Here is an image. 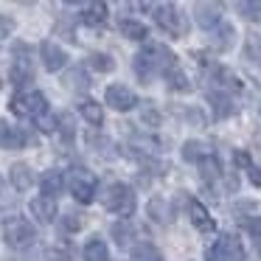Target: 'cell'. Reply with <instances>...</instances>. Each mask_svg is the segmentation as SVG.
<instances>
[{"label":"cell","instance_id":"2e32d148","mask_svg":"<svg viewBox=\"0 0 261 261\" xmlns=\"http://www.w3.org/2000/svg\"><path fill=\"white\" fill-rule=\"evenodd\" d=\"M9 180H12V186L17 188V191H29L31 182H34V171H31L29 163H14L12 169H9Z\"/></svg>","mask_w":261,"mask_h":261},{"label":"cell","instance_id":"7bdbcfd3","mask_svg":"<svg viewBox=\"0 0 261 261\" xmlns=\"http://www.w3.org/2000/svg\"><path fill=\"white\" fill-rule=\"evenodd\" d=\"M0 87H3V82H0Z\"/></svg>","mask_w":261,"mask_h":261},{"label":"cell","instance_id":"74e56055","mask_svg":"<svg viewBox=\"0 0 261 261\" xmlns=\"http://www.w3.org/2000/svg\"><path fill=\"white\" fill-rule=\"evenodd\" d=\"M14 31V20L6 17V14H0V37H9Z\"/></svg>","mask_w":261,"mask_h":261},{"label":"cell","instance_id":"ac0fdd59","mask_svg":"<svg viewBox=\"0 0 261 261\" xmlns=\"http://www.w3.org/2000/svg\"><path fill=\"white\" fill-rule=\"evenodd\" d=\"M107 14H110V9H107V3H85L82 6V23H87V25H98V23H104L107 20Z\"/></svg>","mask_w":261,"mask_h":261},{"label":"cell","instance_id":"8d00e7d4","mask_svg":"<svg viewBox=\"0 0 261 261\" xmlns=\"http://www.w3.org/2000/svg\"><path fill=\"white\" fill-rule=\"evenodd\" d=\"M37 126H40V132H54V129H57V118L42 115V118H37Z\"/></svg>","mask_w":261,"mask_h":261},{"label":"cell","instance_id":"d6a6232c","mask_svg":"<svg viewBox=\"0 0 261 261\" xmlns=\"http://www.w3.org/2000/svg\"><path fill=\"white\" fill-rule=\"evenodd\" d=\"M199 169H202V177H205V180H214V177H219V160L211 154V158H205L202 163H199Z\"/></svg>","mask_w":261,"mask_h":261},{"label":"cell","instance_id":"44dd1931","mask_svg":"<svg viewBox=\"0 0 261 261\" xmlns=\"http://www.w3.org/2000/svg\"><path fill=\"white\" fill-rule=\"evenodd\" d=\"M85 261H110V250L104 244V239L93 236L90 242L85 244Z\"/></svg>","mask_w":261,"mask_h":261},{"label":"cell","instance_id":"f35d334b","mask_svg":"<svg viewBox=\"0 0 261 261\" xmlns=\"http://www.w3.org/2000/svg\"><path fill=\"white\" fill-rule=\"evenodd\" d=\"M233 163H236V166H244V169H250V154H247V152H236V154H233Z\"/></svg>","mask_w":261,"mask_h":261},{"label":"cell","instance_id":"d590c367","mask_svg":"<svg viewBox=\"0 0 261 261\" xmlns=\"http://www.w3.org/2000/svg\"><path fill=\"white\" fill-rule=\"evenodd\" d=\"M141 118L146 121L149 126H160V113H158V110H154V107H143Z\"/></svg>","mask_w":261,"mask_h":261},{"label":"cell","instance_id":"60d3db41","mask_svg":"<svg viewBox=\"0 0 261 261\" xmlns=\"http://www.w3.org/2000/svg\"><path fill=\"white\" fill-rule=\"evenodd\" d=\"M42 261H65V255L59 253V250H45V255H42Z\"/></svg>","mask_w":261,"mask_h":261},{"label":"cell","instance_id":"f1b7e54d","mask_svg":"<svg viewBox=\"0 0 261 261\" xmlns=\"http://www.w3.org/2000/svg\"><path fill=\"white\" fill-rule=\"evenodd\" d=\"M57 129L62 132V138L65 141H73V135H76V121H73V115L70 113H62L57 118Z\"/></svg>","mask_w":261,"mask_h":261},{"label":"cell","instance_id":"ffe728a7","mask_svg":"<svg viewBox=\"0 0 261 261\" xmlns=\"http://www.w3.org/2000/svg\"><path fill=\"white\" fill-rule=\"evenodd\" d=\"M211 149L205 146V143H199V141H186L182 143V158L188 160V163H202L205 158H211Z\"/></svg>","mask_w":261,"mask_h":261},{"label":"cell","instance_id":"f546056e","mask_svg":"<svg viewBox=\"0 0 261 261\" xmlns=\"http://www.w3.org/2000/svg\"><path fill=\"white\" fill-rule=\"evenodd\" d=\"M166 79H169V87H171V90H177V93H188V90H191V85H188V76L182 73L180 68L171 70V73L166 76Z\"/></svg>","mask_w":261,"mask_h":261},{"label":"cell","instance_id":"277c9868","mask_svg":"<svg viewBox=\"0 0 261 261\" xmlns=\"http://www.w3.org/2000/svg\"><path fill=\"white\" fill-rule=\"evenodd\" d=\"M9 110L14 115H23V118H42L48 115V98L40 90H29V93H17V96L9 101Z\"/></svg>","mask_w":261,"mask_h":261},{"label":"cell","instance_id":"ba28073f","mask_svg":"<svg viewBox=\"0 0 261 261\" xmlns=\"http://www.w3.org/2000/svg\"><path fill=\"white\" fill-rule=\"evenodd\" d=\"M14 54H17V59H14L12 70H9V79H12V85L17 87V90H23L25 85L34 82V68H31V59H29V45L17 42V45H14Z\"/></svg>","mask_w":261,"mask_h":261},{"label":"cell","instance_id":"8fae6325","mask_svg":"<svg viewBox=\"0 0 261 261\" xmlns=\"http://www.w3.org/2000/svg\"><path fill=\"white\" fill-rule=\"evenodd\" d=\"M222 20V6L219 3H194V23L202 29H216Z\"/></svg>","mask_w":261,"mask_h":261},{"label":"cell","instance_id":"6da1fadb","mask_svg":"<svg viewBox=\"0 0 261 261\" xmlns=\"http://www.w3.org/2000/svg\"><path fill=\"white\" fill-rule=\"evenodd\" d=\"M135 70H138V76L149 85L158 73L169 76L171 70H177V57L166 45H160V42H149V45L135 57Z\"/></svg>","mask_w":261,"mask_h":261},{"label":"cell","instance_id":"7c38bea8","mask_svg":"<svg viewBox=\"0 0 261 261\" xmlns=\"http://www.w3.org/2000/svg\"><path fill=\"white\" fill-rule=\"evenodd\" d=\"M29 211L40 225H51L57 219V199H48V197H34L29 202Z\"/></svg>","mask_w":261,"mask_h":261},{"label":"cell","instance_id":"8992f818","mask_svg":"<svg viewBox=\"0 0 261 261\" xmlns=\"http://www.w3.org/2000/svg\"><path fill=\"white\" fill-rule=\"evenodd\" d=\"M68 188H70V194H73L76 202L90 205L93 199H96L98 182H96V177H93L87 169H73V171H70V177H68Z\"/></svg>","mask_w":261,"mask_h":261},{"label":"cell","instance_id":"603a6c76","mask_svg":"<svg viewBox=\"0 0 261 261\" xmlns=\"http://www.w3.org/2000/svg\"><path fill=\"white\" fill-rule=\"evenodd\" d=\"M233 25H227V23H219L214 29V48L216 51H227V48H233Z\"/></svg>","mask_w":261,"mask_h":261},{"label":"cell","instance_id":"484cf974","mask_svg":"<svg viewBox=\"0 0 261 261\" xmlns=\"http://www.w3.org/2000/svg\"><path fill=\"white\" fill-rule=\"evenodd\" d=\"M208 98H211V104H214L216 118H227V115L233 113V101H230V96H225V93H208Z\"/></svg>","mask_w":261,"mask_h":261},{"label":"cell","instance_id":"836d02e7","mask_svg":"<svg viewBox=\"0 0 261 261\" xmlns=\"http://www.w3.org/2000/svg\"><path fill=\"white\" fill-rule=\"evenodd\" d=\"M62 225H65V230H82V225H85V219H82L79 214H65L62 216Z\"/></svg>","mask_w":261,"mask_h":261},{"label":"cell","instance_id":"9c48e42d","mask_svg":"<svg viewBox=\"0 0 261 261\" xmlns=\"http://www.w3.org/2000/svg\"><path fill=\"white\" fill-rule=\"evenodd\" d=\"M104 98H107V104L113 110H118V113H126V110H132L138 104V96L126 85H110L107 93H104Z\"/></svg>","mask_w":261,"mask_h":261},{"label":"cell","instance_id":"83f0119b","mask_svg":"<svg viewBox=\"0 0 261 261\" xmlns=\"http://www.w3.org/2000/svg\"><path fill=\"white\" fill-rule=\"evenodd\" d=\"M113 239H115V244H118V247H126V244L132 242V225H129V219L115 222V225H113Z\"/></svg>","mask_w":261,"mask_h":261},{"label":"cell","instance_id":"4fadbf2b","mask_svg":"<svg viewBox=\"0 0 261 261\" xmlns=\"http://www.w3.org/2000/svg\"><path fill=\"white\" fill-rule=\"evenodd\" d=\"M188 216H191L194 227H197L199 233H214V230H216L214 216H211L208 211H205V205L197 202V199H191V202H188Z\"/></svg>","mask_w":261,"mask_h":261},{"label":"cell","instance_id":"1f68e13d","mask_svg":"<svg viewBox=\"0 0 261 261\" xmlns=\"http://www.w3.org/2000/svg\"><path fill=\"white\" fill-rule=\"evenodd\" d=\"M244 54H247V59H253L255 65H261V37L258 34L247 37V42H244Z\"/></svg>","mask_w":261,"mask_h":261},{"label":"cell","instance_id":"5b68a950","mask_svg":"<svg viewBox=\"0 0 261 261\" xmlns=\"http://www.w3.org/2000/svg\"><path fill=\"white\" fill-rule=\"evenodd\" d=\"M205 258L208 261H244V247L233 233H219L216 242L205 250Z\"/></svg>","mask_w":261,"mask_h":261},{"label":"cell","instance_id":"cb8c5ba5","mask_svg":"<svg viewBox=\"0 0 261 261\" xmlns=\"http://www.w3.org/2000/svg\"><path fill=\"white\" fill-rule=\"evenodd\" d=\"M121 34L126 37V40H135V42H143L149 37V29L143 23H138V20H121Z\"/></svg>","mask_w":261,"mask_h":261},{"label":"cell","instance_id":"e575fe53","mask_svg":"<svg viewBox=\"0 0 261 261\" xmlns=\"http://www.w3.org/2000/svg\"><path fill=\"white\" fill-rule=\"evenodd\" d=\"M244 225H247L250 236L255 239V244H258V250H261V216H253V219H247Z\"/></svg>","mask_w":261,"mask_h":261},{"label":"cell","instance_id":"ab89813d","mask_svg":"<svg viewBox=\"0 0 261 261\" xmlns=\"http://www.w3.org/2000/svg\"><path fill=\"white\" fill-rule=\"evenodd\" d=\"M250 182H253V186L255 188H261V169H258V166H250Z\"/></svg>","mask_w":261,"mask_h":261},{"label":"cell","instance_id":"e0dca14e","mask_svg":"<svg viewBox=\"0 0 261 261\" xmlns=\"http://www.w3.org/2000/svg\"><path fill=\"white\" fill-rule=\"evenodd\" d=\"M25 143V135L20 126H9L6 121H0V149H20Z\"/></svg>","mask_w":261,"mask_h":261},{"label":"cell","instance_id":"4dcf8cb0","mask_svg":"<svg viewBox=\"0 0 261 261\" xmlns=\"http://www.w3.org/2000/svg\"><path fill=\"white\" fill-rule=\"evenodd\" d=\"M239 12H242L250 23H261V3H255V0H242V3H239Z\"/></svg>","mask_w":261,"mask_h":261},{"label":"cell","instance_id":"5bb4252c","mask_svg":"<svg viewBox=\"0 0 261 261\" xmlns=\"http://www.w3.org/2000/svg\"><path fill=\"white\" fill-rule=\"evenodd\" d=\"M214 85H216V93H239L242 90V79H239L233 70H227V68H219L216 65L214 68Z\"/></svg>","mask_w":261,"mask_h":261},{"label":"cell","instance_id":"d6986e66","mask_svg":"<svg viewBox=\"0 0 261 261\" xmlns=\"http://www.w3.org/2000/svg\"><path fill=\"white\" fill-rule=\"evenodd\" d=\"M79 113L90 126H101L104 124V110H101V104L93 101V98H85V101L79 104Z\"/></svg>","mask_w":261,"mask_h":261},{"label":"cell","instance_id":"7a4b0ae2","mask_svg":"<svg viewBox=\"0 0 261 261\" xmlns=\"http://www.w3.org/2000/svg\"><path fill=\"white\" fill-rule=\"evenodd\" d=\"M101 202L110 214H118V216H124V219H129L138 208V197L126 182H113V186H107L101 194Z\"/></svg>","mask_w":261,"mask_h":261},{"label":"cell","instance_id":"9a60e30c","mask_svg":"<svg viewBox=\"0 0 261 261\" xmlns=\"http://www.w3.org/2000/svg\"><path fill=\"white\" fill-rule=\"evenodd\" d=\"M62 188H65V177H62V171H45V174L40 177V191H42V197H48V199H57L59 194H62Z\"/></svg>","mask_w":261,"mask_h":261},{"label":"cell","instance_id":"7402d4cb","mask_svg":"<svg viewBox=\"0 0 261 261\" xmlns=\"http://www.w3.org/2000/svg\"><path fill=\"white\" fill-rule=\"evenodd\" d=\"M62 82H65V87H68V90H73V93H85L87 87H90V79H87V73H85L82 68L68 70Z\"/></svg>","mask_w":261,"mask_h":261},{"label":"cell","instance_id":"30bf717a","mask_svg":"<svg viewBox=\"0 0 261 261\" xmlns=\"http://www.w3.org/2000/svg\"><path fill=\"white\" fill-rule=\"evenodd\" d=\"M40 57H42L45 70H51V73H57V70H62L65 65H68V54H65L57 42H51V40H45L40 45Z\"/></svg>","mask_w":261,"mask_h":261},{"label":"cell","instance_id":"3957f363","mask_svg":"<svg viewBox=\"0 0 261 261\" xmlns=\"http://www.w3.org/2000/svg\"><path fill=\"white\" fill-rule=\"evenodd\" d=\"M37 239V230L25 216H12V219L3 222V242L14 250H25L31 247Z\"/></svg>","mask_w":261,"mask_h":261},{"label":"cell","instance_id":"52a82bcc","mask_svg":"<svg viewBox=\"0 0 261 261\" xmlns=\"http://www.w3.org/2000/svg\"><path fill=\"white\" fill-rule=\"evenodd\" d=\"M154 9V20H158V25L166 31V34H171L177 40V37H186V17L180 14V9L171 6V3H158Z\"/></svg>","mask_w":261,"mask_h":261},{"label":"cell","instance_id":"4316f807","mask_svg":"<svg viewBox=\"0 0 261 261\" xmlns=\"http://www.w3.org/2000/svg\"><path fill=\"white\" fill-rule=\"evenodd\" d=\"M87 65H90L93 70H98V73H113L115 70V62L110 54H90L87 57Z\"/></svg>","mask_w":261,"mask_h":261},{"label":"cell","instance_id":"d4e9b609","mask_svg":"<svg viewBox=\"0 0 261 261\" xmlns=\"http://www.w3.org/2000/svg\"><path fill=\"white\" fill-rule=\"evenodd\" d=\"M132 261H163V253H160L154 244L141 242V244L132 247Z\"/></svg>","mask_w":261,"mask_h":261},{"label":"cell","instance_id":"b9f144b4","mask_svg":"<svg viewBox=\"0 0 261 261\" xmlns=\"http://www.w3.org/2000/svg\"><path fill=\"white\" fill-rule=\"evenodd\" d=\"M194 59H197V62H199V65H202V68H205V65H211V57H208V54H205V51H199V54H194Z\"/></svg>","mask_w":261,"mask_h":261}]
</instances>
